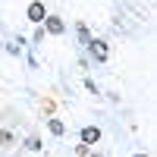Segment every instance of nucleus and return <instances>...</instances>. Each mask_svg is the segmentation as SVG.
Masks as SVG:
<instances>
[{
    "label": "nucleus",
    "instance_id": "5",
    "mask_svg": "<svg viewBox=\"0 0 157 157\" xmlns=\"http://www.w3.org/2000/svg\"><path fill=\"white\" fill-rule=\"evenodd\" d=\"M47 129H50L54 135H63V132H66V126H63L60 120H47Z\"/></svg>",
    "mask_w": 157,
    "mask_h": 157
},
{
    "label": "nucleus",
    "instance_id": "4",
    "mask_svg": "<svg viewBox=\"0 0 157 157\" xmlns=\"http://www.w3.org/2000/svg\"><path fill=\"white\" fill-rule=\"evenodd\" d=\"M82 141H85V145H98V141H101V129L98 126H85L82 129Z\"/></svg>",
    "mask_w": 157,
    "mask_h": 157
},
{
    "label": "nucleus",
    "instance_id": "3",
    "mask_svg": "<svg viewBox=\"0 0 157 157\" xmlns=\"http://www.w3.org/2000/svg\"><path fill=\"white\" fill-rule=\"evenodd\" d=\"M44 29L50 35H63V32H66V22H63L60 16H44Z\"/></svg>",
    "mask_w": 157,
    "mask_h": 157
},
{
    "label": "nucleus",
    "instance_id": "1",
    "mask_svg": "<svg viewBox=\"0 0 157 157\" xmlns=\"http://www.w3.org/2000/svg\"><path fill=\"white\" fill-rule=\"evenodd\" d=\"M44 16H47L44 3H41V0H32V3H29V10H25V19H29V22H35V25H41V22H44Z\"/></svg>",
    "mask_w": 157,
    "mask_h": 157
},
{
    "label": "nucleus",
    "instance_id": "6",
    "mask_svg": "<svg viewBox=\"0 0 157 157\" xmlns=\"http://www.w3.org/2000/svg\"><path fill=\"white\" fill-rule=\"evenodd\" d=\"M75 32H78V41H82V44L88 47V44H91V35H88V29H85V25H78Z\"/></svg>",
    "mask_w": 157,
    "mask_h": 157
},
{
    "label": "nucleus",
    "instance_id": "7",
    "mask_svg": "<svg viewBox=\"0 0 157 157\" xmlns=\"http://www.w3.org/2000/svg\"><path fill=\"white\" fill-rule=\"evenodd\" d=\"M75 154H78V157H85V154H88V145H85V141H82V145H75Z\"/></svg>",
    "mask_w": 157,
    "mask_h": 157
},
{
    "label": "nucleus",
    "instance_id": "2",
    "mask_svg": "<svg viewBox=\"0 0 157 157\" xmlns=\"http://www.w3.org/2000/svg\"><path fill=\"white\" fill-rule=\"evenodd\" d=\"M88 50H91V57H94L98 63H104V60L110 57V50H107V44H104V41H94V38H91V44H88Z\"/></svg>",
    "mask_w": 157,
    "mask_h": 157
}]
</instances>
